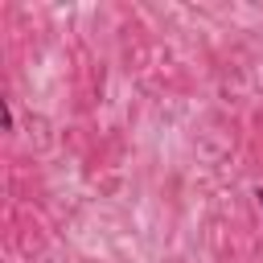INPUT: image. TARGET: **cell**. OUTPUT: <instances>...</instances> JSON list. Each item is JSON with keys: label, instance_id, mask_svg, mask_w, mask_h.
<instances>
[{"label": "cell", "instance_id": "6da1fadb", "mask_svg": "<svg viewBox=\"0 0 263 263\" xmlns=\"http://www.w3.org/2000/svg\"><path fill=\"white\" fill-rule=\"evenodd\" d=\"M255 197H259V205H263V189H255Z\"/></svg>", "mask_w": 263, "mask_h": 263}]
</instances>
